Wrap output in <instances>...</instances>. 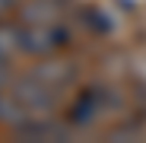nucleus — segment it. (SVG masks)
<instances>
[{
  "label": "nucleus",
  "mask_w": 146,
  "mask_h": 143,
  "mask_svg": "<svg viewBox=\"0 0 146 143\" xmlns=\"http://www.w3.org/2000/svg\"><path fill=\"white\" fill-rule=\"evenodd\" d=\"M64 45H70V32L60 22H41V26H26L22 29V45L19 51L26 54H54Z\"/></svg>",
  "instance_id": "nucleus-1"
},
{
  "label": "nucleus",
  "mask_w": 146,
  "mask_h": 143,
  "mask_svg": "<svg viewBox=\"0 0 146 143\" xmlns=\"http://www.w3.org/2000/svg\"><path fill=\"white\" fill-rule=\"evenodd\" d=\"M60 7L54 0H29L22 7V22L26 26H41V22H57Z\"/></svg>",
  "instance_id": "nucleus-2"
},
{
  "label": "nucleus",
  "mask_w": 146,
  "mask_h": 143,
  "mask_svg": "<svg viewBox=\"0 0 146 143\" xmlns=\"http://www.w3.org/2000/svg\"><path fill=\"white\" fill-rule=\"evenodd\" d=\"M26 114H29V108L22 105L16 95H0V121L3 124H10V127H26Z\"/></svg>",
  "instance_id": "nucleus-3"
},
{
  "label": "nucleus",
  "mask_w": 146,
  "mask_h": 143,
  "mask_svg": "<svg viewBox=\"0 0 146 143\" xmlns=\"http://www.w3.org/2000/svg\"><path fill=\"white\" fill-rule=\"evenodd\" d=\"M35 76L41 80V83H48V86H60V83H67L70 76H73V67L70 64H60V61H51V64H44L41 70H35Z\"/></svg>",
  "instance_id": "nucleus-4"
},
{
  "label": "nucleus",
  "mask_w": 146,
  "mask_h": 143,
  "mask_svg": "<svg viewBox=\"0 0 146 143\" xmlns=\"http://www.w3.org/2000/svg\"><path fill=\"white\" fill-rule=\"evenodd\" d=\"M19 45H22V29L0 22V61L10 57L13 51H19Z\"/></svg>",
  "instance_id": "nucleus-5"
},
{
  "label": "nucleus",
  "mask_w": 146,
  "mask_h": 143,
  "mask_svg": "<svg viewBox=\"0 0 146 143\" xmlns=\"http://www.w3.org/2000/svg\"><path fill=\"white\" fill-rule=\"evenodd\" d=\"M95 114V92H86L83 99L73 105V124H89Z\"/></svg>",
  "instance_id": "nucleus-6"
},
{
  "label": "nucleus",
  "mask_w": 146,
  "mask_h": 143,
  "mask_svg": "<svg viewBox=\"0 0 146 143\" xmlns=\"http://www.w3.org/2000/svg\"><path fill=\"white\" fill-rule=\"evenodd\" d=\"M10 80V73H7V70H3V64H0V89H3V83Z\"/></svg>",
  "instance_id": "nucleus-7"
}]
</instances>
